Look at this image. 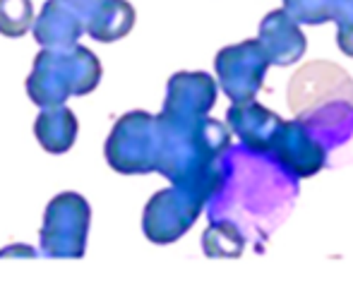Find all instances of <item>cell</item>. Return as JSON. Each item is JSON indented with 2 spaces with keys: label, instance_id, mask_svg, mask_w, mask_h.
Returning <instances> with one entry per match:
<instances>
[{
  "label": "cell",
  "instance_id": "obj_1",
  "mask_svg": "<svg viewBox=\"0 0 353 288\" xmlns=\"http://www.w3.org/2000/svg\"><path fill=\"white\" fill-rule=\"evenodd\" d=\"M223 161V183L207 202L210 221H231L248 240L255 243V252H265V243L291 214L298 181L267 154L248 152L245 147L231 144Z\"/></svg>",
  "mask_w": 353,
  "mask_h": 288
},
{
  "label": "cell",
  "instance_id": "obj_9",
  "mask_svg": "<svg viewBox=\"0 0 353 288\" xmlns=\"http://www.w3.org/2000/svg\"><path fill=\"white\" fill-rule=\"evenodd\" d=\"M216 101V82L207 72H176L168 79L163 111L168 121H195L210 113Z\"/></svg>",
  "mask_w": 353,
  "mask_h": 288
},
{
  "label": "cell",
  "instance_id": "obj_18",
  "mask_svg": "<svg viewBox=\"0 0 353 288\" xmlns=\"http://www.w3.org/2000/svg\"><path fill=\"white\" fill-rule=\"evenodd\" d=\"M34 24L32 0H0V34L17 39Z\"/></svg>",
  "mask_w": 353,
  "mask_h": 288
},
{
  "label": "cell",
  "instance_id": "obj_10",
  "mask_svg": "<svg viewBox=\"0 0 353 288\" xmlns=\"http://www.w3.org/2000/svg\"><path fill=\"white\" fill-rule=\"evenodd\" d=\"M84 24V32L101 43L128 37L135 24V8L128 0H61Z\"/></svg>",
  "mask_w": 353,
  "mask_h": 288
},
{
  "label": "cell",
  "instance_id": "obj_20",
  "mask_svg": "<svg viewBox=\"0 0 353 288\" xmlns=\"http://www.w3.org/2000/svg\"><path fill=\"white\" fill-rule=\"evenodd\" d=\"M12 255L34 257L37 250H32V247H27V245H10V247H5V250H0V260H3V257H12Z\"/></svg>",
  "mask_w": 353,
  "mask_h": 288
},
{
  "label": "cell",
  "instance_id": "obj_4",
  "mask_svg": "<svg viewBox=\"0 0 353 288\" xmlns=\"http://www.w3.org/2000/svg\"><path fill=\"white\" fill-rule=\"evenodd\" d=\"M89 205L77 192H63L53 197L41 226V252L46 257L84 255L89 231Z\"/></svg>",
  "mask_w": 353,
  "mask_h": 288
},
{
  "label": "cell",
  "instance_id": "obj_7",
  "mask_svg": "<svg viewBox=\"0 0 353 288\" xmlns=\"http://www.w3.org/2000/svg\"><path fill=\"white\" fill-rule=\"evenodd\" d=\"M205 209V202L195 195L181 190V187H168L149 200L142 216L144 236L157 245H168L183 238L197 221V216Z\"/></svg>",
  "mask_w": 353,
  "mask_h": 288
},
{
  "label": "cell",
  "instance_id": "obj_14",
  "mask_svg": "<svg viewBox=\"0 0 353 288\" xmlns=\"http://www.w3.org/2000/svg\"><path fill=\"white\" fill-rule=\"evenodd\" d=\"M84 34V24L70 8L61 0H48L41 14L34 22V39L43 48H68L74 46L77 39Z\"/></svg>",
  "mask_w": 353,
  "mask_h": 288
},
{
  "label": "cell",
  "instance_id": "obj_19",
  "mask_svg": "<svg viewBox=\"0 0 353 288\" xmlns=\"http://www.w3.org/2000/svg\"><path fill=\"white\" fill-rule=\"evenodd\" d=\"M336 46L344 56L353 58V19L351 22H344V24H336Z\"/></svg>",
  "mask_w": 353,
  "mask_h": 288
},
{
  "label": "cell",
  "instance_id": "obj_6",
  "mask_svg": "<svg viewBox=\"0 0 353 288\" xmlns=\"http://www.w3.org/2000/svg\"><path fill=\"white\" fill-rule=\"evenodd\" d=\"M214 68H216L219 84H221L223 94L236 103L252 101L257 96V92L265 84L270 61H267L260 41L250 39V41L221 48L216 53Z\"/></svg>",
  "mask_w": 353,
  "mask_h": 288
},
{
  "label": "cell",
  "instance_id": "obj_11",
  "mask_svg": "<svg viewBox=\"0 0 353 288\" xmlns=\"http://www.w3.org/2000/svg\"><path fill=\"white\" fill-rule=\"evenodd\" d=\"M281 118L267 106L252 101H236L226 113V125L248 152L267 154L274 142L276 130L281 127Z\"/></svg>",
  "mask_w": 353,
  "mask_h": 288
},
{
  "label": "cell",
  "instance_id": "obj_13",
  "mask_svg": "<svg viewBox=\"0 0 353 288\" xmlns=\"http://www.w3.org/2000/svg\"><path fill=\"white\" fill-rule=\"evenodd\" d=\"M298 121L325 152L344 147L353 137V101L336 99L320 108H312Z\"/></svg>",
  "mask_w": 353,
  "mask_h": 288
},
{
  "label": "cell",
  "instance_id": "obj_17",
  "mask_svg": "<svg viewBox=\"0 0 353 288\" xmlns=\"http://www.w3.org/2000/svg\"><path fill=\"white\" fill-rule=\"evenodd\" d=\"M248 238L233 226L231 221H223V218H214L210 228L202 236V250L207 257L219 260V257H241L245 250Z\"/></svg>",
  "mask_w": 353,
  "mask_h": 288
},
{
  "label": "cell",
  "instance_id": "obj_3",
  "mask_svg": "<svg viewBox=\"0 0 353 288\" xmlns=\"http://www.w3.org/2000/svg\"><path fill=\"white\" fill-rule=\"evenodd\" d=\"M159 156V123L147 111L125 113L106 142V158L118 173H152Z\"/></svg>",
  "mask_w": 353,
  "mask_h": 288
},
{
  "label": "cell",
  "instance_id": "obj_12",
  "mask_svg": "<svg viewBox=\"0 0 353 288\" xmlns=\"http://www.w3.org/2000/svg\"><path fill=\"white\" fill-rule=\"evenodd\" d=\"M260 41L270 65H293L307 51L305 34L301 32V24L286 12V10H272L260 22Z\"/></svg>",
  "mask_w": 353,
  "mask_h": 288
},
{
  "label": "cell",
  "instance_id": "obj_16",
  "mask_svg": "<svg viewBox=\"0 0 353 288\" xmlns=\"http://www.w3.org/2000/svg\"><path fill=\"white\" fill-rule=\"evenodd\" d=\"M283 10L298 24H344L353 19V0H283Z\"/></svg>",
  "mask_w": 353,
  "mask_h": 288
},
{
  "label": "cell",
  "instance_id": "obj_15",
  "mask_svg": "<svg viewBox=\"0 0 353 288\" xmlns=\"http://www.w3.org/2000/svg\"><path fill=\"white\" fill-rule=\"evenodd\" d=\"M77 118L68 106H46L34 123V135L48 154H65L77 140Z\"/></svg>",
  "mask_w": 353,
  "mask_h": 288
},
{
  "label": "cell",
  "instance_id": "obj_8",
  "mask_svg": "<svg viewBox=\"0 0 353 288\" xmlns=\"http://www.w3.org/2000/svg\"><path fill=\"white\" fill-rule=\"evenodd\" d=\"M267 156L274 163H279L283 171L296 178V181L315 176L327 163V152L312 140L310 132L303 127V123L298 118L281 123Z\"/></svg>",
  "mask_w": 353,
  "mask_h": 288
},
{
  "label": "cell",
  "instance_id": "obj_5",
  "mask_svg": "<svg viewBox=\"0 0 353 288\" xmlns=\"http://www.w3.org/2000/svg\"><path fill=\"white\" fill-rule=\"evenodd\" d=\"M336 99L353 101V79L344 68L332 61L305 63L288 82V108L296 113V118Z\"/></svg>",
  "mask_w": 353,
  "mask_h": 288
},
{
  "label": "cell",
  "instance_id": "obj_2",
  "mask_svg": "<svg viewBox=\"0 0 353 288\" xmlns=\"http://www.w3.org/2000/svg\"><path fill=\"white\" fill-rule=\"evenodd\" d=\"M101 79V63L89 48H43L34 61L27 79V92L37 106H58L70 96L94 92Z\"/></svg>",
  "mask_w": 353,
  "mask_h": 288
}]
</instances>
